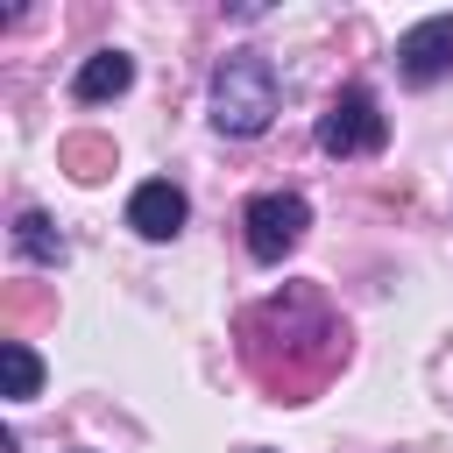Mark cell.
Wrapping results in <instances>:
<instances>
[{"instance_id": "cell-1", "label": "cell", "mask_w": 453, "mask_h": 453, "mask_svg": "<svg viewBox=\"0 0 453 453\" xmlns=\"http://www.w3.org/2000/svg\"><path fill=\"white\" fill-rule=\"evenodd\" d=\"M276 106H283V85H276V64L269 57H255V50L219 57V71H212V127L219 134L255 142V134H269Z\"/></svg>"}, {"instance_id": "cell-2", "label": "cell", "mask_w": 453, "mask_h": 453, "mask_svg": "<svg viewBox=\"0 0 453 453\" xmlns=\"http://www.w3.org/2000/svg\"><path fill=\"white\" fill-rule=\"evenodd\" d=\"M382 142H389V120L375 106V92L368 85H340L333 106L319 113V149L326 156H375Z\"/></svg>"}, {"instance_id": "cell-3", "label": "cell", "mask_w": 453, "mask_h": 453, "mask_svg": "<svg viewBox=\"0 0 453 453\" xmlns=\"http://www.w3.org/2000/svg\"><path fill=\"white\" fill-rule=\"evenodd\" d=\"M241 226H248V255H255V262H283V255L304 241L311 205H304L297 191H262V198H248Z\"/></svg>"}, {"instance_id": "cell-4", "label": "cell", "mask_w": 453, "mask_h": 453, "mask_svg": "<svg viewBox=\"0 0 453 453\" xmlns=\"http://www.w3.org/2000/svg\"><path fill=\"white\" fill-rule=\"evenodd\" d=\"M396 71H403V85H439L453 71V14H425L418 28H403Z\"/></svg>"}, {"instance_id": "cell-5", "label": "cell", "mask_w": 453, "mask_h": 453, "mask_svg": "<svg viewBox=\"0 0 453 453\" xmlns=\"http://www.w3.org/2000/svg\"><path fill=\"white\" fill-rule=\"evenodd\" d=\"M184 191L170 184V177H149V184H134V198H127V226L142 234V241H170L177 226H184Z\"/></svg>"}, {"instance_id": "cell-6", "label": "cell", "mask_w": 453, "mask_h": 453, "mask_svg": "<svg viewBox=\"0 0 453 453\" xmlns=\"http://www.w3.org/2000/svg\"><path fill=\"white\" fill-rule=\"evenodd\" d=\"M127 85H134V57L127 50H92L78 64V78H71V99L78 106H99V99H120Z\"/></svg>"}, {"instance_id": "cell-7", "label": "cell", "mask_w": 453, "mask_h": 453, "mask_svg": "<svg viewBox=\"0 0 453 453\" xmlns=\"http://www.w3.org/2000/svg\"><path fill=\"white\" fill-rule=\"evenodd\" d=\"M14 248H21L28 262H42V269L64 262V234L50 226V212H21V219H14Z\"/></svg>"}, {"instance_id": "cell-8", "label": "cell", "mask_w": 453, "mask_h": 453, "mask_svg": "<svg viewBox=\"0 0 453 453\" xmlns=\"http://www.w3.org/2000/svg\"><path fill=\"white\" fill-rule=\"evenodd\" d=\"M0 375H7V396L28 403V396L42 389V361H35V347H28V340H0Z\"/></svg>"}]
</instances>
